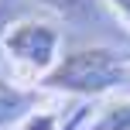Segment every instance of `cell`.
<instances>
[{
    "mask_svg": "<svg viewBox=\"0 0 130 130\" xmlns=\"http://www.w3.org/2000/svg\"><path fill=\"white\" fill-rule=\"evenodd\" d=\"M127 79V58L110 48H79L62 55L58 65L41 79L52 92H72V96H103L117 89Z\"/></svg>",
    "mask_w": 130,
    "mask_h": 130,
    "instance_id": "obj_1",
    "label": "cell"
},
{
    "mask_svg": "<svg viewBox=\"0 0 130 130\" xmlns=\"http://www.w3.org/2000/svg\"><path fill=\"white\" fill-rule=\"evenodd\" d=\"M58 48H62V34L52 21H38V17H24L7 24L4 34V52L10 65L27 79H45L48 72L58 65Z\"/></svg>",
    "mask_w": 130,
    "mask_h": 130,
    "instance_id": "obj_2",
    "label": "cell"
},
{
    "mask_svg": "<svg viewBox=\"0 0 130 130\" xmlns=\"http://www.w3.org/2000/svg\"><path fill=\"white\" fill-rule=\"evenodd\" d=\"M31 92L27 89H21L17 82H7V79H0V127L4 123H10V120H21V117H27V106H31Z\"/></svg>",
    "mask_w": 130,
    "mask_h": 130,
    "instance_id": "obj_3",
    "label": "cell"
},
{
    "mask_svg": "<svg viewBox=\"0 0 130 130\" xmlns=\"http://www.w3.org/2000/svg\"><path fill=\"white\" fill-rule=\"evenodd\" d=\"M92 130H130V96L110 99V103L99 110Z\"/></svg>",
    "mask_w": 130,
    "mask_h": 130,
    "instance_id": "obj_4",
    "label": "cell"
},
{
    "mask_svg": "<svg viewBox=\"0 0 130 130\" xmlns=\"http://www.w3.org/2000/svg\"><path fill=\"white\" fill-rule=\"evenodd\" d=\"M14 130H58V117L55 113H27Z\"/></svg>",
    "mask_w": 130,
    "mask_h": 130,
    "instance_id": "obj_5",
    "label": "cell"
},
{
    "mask_svg": "<svg viewBox=\"0 0 130 130\" xmlns=\"http://www.w3.org/2000/svg\"><path fill=\"white\" fill-rule=\"evenodd\" d=\"M110 7L120 14V21H123V24L130 27V0H110Z\"/></svg>",
    "mask_w": 130,
    "mask_h": 130,
    "instance_id": "obj_6",
    "label": "cell"
},
{
    "mask_svg": "<svg viewBox=\"0 0 130 130\" xmlns=\"http://www.w3.org/2000/svg\"><path fill=\"white\" fill-rule=\"evenodd\" d=\"M82 117H86V110H75V117H72V120H69L65 127L58 123V130H75V127H79V120H82Z\"/></svg>",
    "mask_w": 130,
    "mask_h": 130,
    "instance_id": "obj_7",
    "label": "cell"
}]
</instances>
